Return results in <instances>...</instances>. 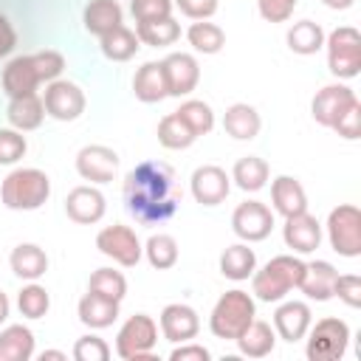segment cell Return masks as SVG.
Here are the masks:
<instances>
[{"label":"cell","mask_w":361,"mask_h":361,"mask_svg":"<svg viewBox=\"0 0 361 361\" xmlns=\"http://www.w3.org/2000/svg\"><path fill=\"white\" fill-rule=\"evenodd\" d=\"M180 200L183 189L175 178V169L164 161H141L124 175V206L144 226L169 220Z\"/></svg>","instance_id":"1"},{"label":"cell","mask_w":361,"mask_h":361,"mask_svg":"<svg viewBox=\"0 0 361 361\" xmlns=\"http://www.w3.org/2000/svg\"><path fill=\"white\" fill-rule=\"evenodd\" d=\"M65 71V56L59 51H37V54H23L6 62L3 68V93L8 99L14 96H25V93H37V87L45 82L59 79V73Z\"/></svg>","instance_id":"2"},{"label":"cell","mask_w":361,"mask_h":361,"mask_svg":"<svg viewBox=\"0 0 361 361\" xmlns=\"http://www.w3.org/2000/svg\"><path fill=\"white\" fill-rule=\"evenodd\" d=\"M51 197V178L37 166L11 169L0 183V200L14 212H34Z\"/></svg>","instance_id":"3"},{"label":"cell","mask_w":361,"mask_h":361,"mask_svg":"<svg viewBox=\"0 0 361 361\" xmlns=\"http://www.w3.org/2000/svg\"><path fill=\"white\" fill-rule=\"evenodd\" d=\"M305 262L293 254L271 257L259 271L251 274V293L259 302H282L302 279Z\"/></svg>","instance_id":"4"},{"label":"cell","mask_w":361,"mask_h":361,"mask_svg":"<svg viewBox=\"0 0 361 361\" xmlns=\"http://www.w3.org/2000/svg\"><path fill=\"white\" fill-rule=\"evenodd\" d=\"M257 319V305H254V296L243 288H231L226 290L214 307H212V316H209V330L217 336V338H226V341H234L251 322Z\"/></svg>","instance_id":"5"},{"label":"cell","mask_w":361,"mask_h":361,"mask_svg":"<svg viewBox=\"0 0 361 361\" xmlns=\"http://www.w3.org/2000/svg\"><path fill=\"white\" fill-rule=\"evenodd\" d=\"M158 344V324L147 313L130 316L116 336V355L124 361H152Z\"/></svg>","instance_id":"6"},{"label":"cell","mask_w":361,"mask_h":361,"mask_svg":"<svg viewBox=\"0 0 361 361\" xmlns=\"http://www.w3.org/2000/svg\"><path fill=\"white\" fill-rule=\"evenodd\" d=\"M307 361H341L350 344V324L336 316H324L307 327Z\"/></svg>","instance_id":"7"},{"label":"cell","mask_w":361,"mask_h":361,"mask_svg":"<svg viewBox=\"0 0 361 361\" xmlns=\"http://www.w3.org/2000/svg\"><path fill=\"white\" fill-rule=\"evenodd\" d=\"M327 68L338 79H353L361 73V34L353 25H338L324 37Z\"/></svg>","instance_id":"8"},{"label":"cell","mask_w":361,"mask_h":361,"mask_svg":"<svg viewBox=\"0 0 361 361\" xmlns=\"http://www.w3.org/2000/svg\"><path fill=\"white\" fill-rule=\"evenodd\" d=\"M327 240L338 257L361 254V212L353 203H341L327 214Z\"/></svg>","instance_id":"9"},{"label":"cell","mask_w":361,"mask_h":361,"mask_svg":"<svg viewBox=\"0 0 361 361\" xmlns=\"http://www.w3.org/2000/svg\"><path fill=\"white\" fill-rule=\"evenodd\" d=\"M42 104H45V116H51L56 121H76L85 113L87 99L76 82L54 79L42 90Z\"/></svg>","instance_id":"10"},{"label":"cell","mask_w":361,"mask_h":361,"mask_svg":"<svg viewBox=\"0 0 361 361\" xmlns=\"http://www.w3.org/2000/svg\"><path fill=\"white\" fill-rule=\"evenodd\" d=\"M96 248L110 257L113 262L124 265V268H133L138 265V259L144 257V245L138 240V234L124 226V223H116V226H104L99 234H96Z\"/></svg>","instance_id":"11"},{"label":"cell","mask_w":361,"mask_h":361,"mask_svg":"<svg viewBox=\"0 0 361 361\" xmlns=\"http://www.w3.org/2000/svg\"><path fill=\"white\" fill-rule=\"evenodd\" d=\"M353 104H358L355 90L347 87V85H341V82H333V85H324L322 90H316V96H313V102H310V116H313L316 124L333 130V127L338 124V118H341Z\"/></svg>","instance_id":"12"},{"label":"cell","mask_w":361,"mask_h":361,"mask_svg":"<svg viewBox=\"0 0 361 361\" xmlns=\"http://www.w3.org/2000/svg\"><path fill=\"white\" fill-rule=\"evenodd\" d=\"M231 228L243 243H259L274 231V212L259 200H243L231 212Z\"/></svg>","instance_id":"13"},{"label":"cell","mask_w":361,"mask_h":361,"mask_svg":"<svg viewBox=\"0 0 361 361\" xmlns=\"http://www.w3.org/2000/svg\"><path fill=\"white\" fill-rule=\"evenodd\" d=\"M118 152L104 144H87L76 152V172L90 183H110L118 175Z\"/></svg>","instance_id":"14"},{"label":"cell","mask_w":361,"mask_h":361,"mask_svg":"<svg viewBox=\"0 0 361 361\" xmlns=\"http://www.w3.org/2000/svg\"><path fill=\"white\" fill-rule=\"evenodd\" d=\"M189 189H192V197L200 206H217L231 192V175L217 164H203L192 172Z\"/></svg>","instance_id":"15"},{"label":"cell","mask_w":361,"mask_h":361,"mask_svg":"<svg viewBox=\"0 0 361 361\" xmlns=\"http://www.w3.org/2000/svg\"><path fill=\"white\" fill-rule=\"evenodd\" d=\"M161 68H164V79H166V93L169 96H189L197 82H200V65L192 54H169L166 59H161Z\"/></svg>","instance_id":"16"},{"label":"cell","mask_w":361,"mask_h":361,"mask_svg":"<svg viewBox=\"0 0 361 361\" xmlns=\"http://www.w3.org/2000/svg\"><path fill=\"white\" fill-rule=\"evenodd\" d=\"M161 333L166 341L172 344H183V341H192L197 333H200V319H197V310L183 305V302H172L161 310Z\"/></svg>","instance_id":"17"},{"label":"cell","mask_w":361,"mask_h":361,"mask_svg":"<svg viewBox=\"0 0 361 361\" xmlns=\"http://www.w3.org/2000/svg\"><path fill=\"white\" fill-rule=\"evenodd\" d=\"M282 240L293 254H313L322 243V223L307 212L290 214V217H285Z\"/></svg>","instance_id":"18"},{"label":"cell","mask_w":361,"mask_h":361,"mask_svg":"<svg viewBox=\"0 0 361 361\" xmlns=\"http://www.w3.org/2000/svg\"><path fill=\"white\" fill-rule=\"evenodd\" d=\"M104 209H107V203H104V195L90 183V186H73L71 192H68V197H65V214L73 220V223H79V226H90V223H99L102 217H104Z\"/></svg>","instance_id":"19"},{"label":"cell","mask_w":361,"mask_h":361,"mask_svg":"<svg viewBox=\"0 0 361 361\" xmlns=\"http://www.w3.org/2000/svg\"><path fill=\"white\" fill-rule=\"evenodd\" d=\"M313 324V313L307 307V302H282L276 310H274V330H276V338H285V341H299L305 338L307 327Z\"/></svg>","instance_id":"20"},{"label":"cell","mask_w":361,"mask_h":361,"mask_svg":"<svg viewBox=\"0 0 361 361\" xmlns=\"http://www.w3.org/2000/svg\"><path fill=\"white\" fill-rule=\"evenodd\" d=\"M336 265L327 262V259H313V262H305V271H302V279H299V290L307 296V299H316V302H327L333 299V288H336Z\"/></svg>","instance_id":"21"},{"label":"cell","mask_w":361,"mask_h":361,"mask_svg":"<svg viewBox=\"0 0 361 361\" xmlns=\"http://www.w3.org/2000/svg\"><path fill=\"white\" fill-rule=\"evenodd\" d=\"M271 203H274L276 214L290 217V214L307 212V192L296 178L279 175V178L271 180Z\"/></svg>","instance_id":"22"},{"label":"cell","mask_w":361,"mask_h":361,"mask_svg":"<svg viewBox=\"0 0 361 361\" xmlns=\"http://www.w3.org/2000/svg\"><path fill=\"white\" fill-rule=\"evenodd\" d=\"M259 127H262V118H259L257 107L248 104V102H234V104H228L226 113H223V130H226V135H231V138H237V141H251V138H257Z\"/></svg>","instance_id":"23"},{"label":"cell","mask_w":361,"mask_h":361,"mask_svg":"<svg viewBox=\"0 0 361 361\" xmlns=\"http://www.w3.org/2000/svg\"><path fill=\"white\" fill-rule=\"evenodd\" d=\"M118 305H121V302L87 290V293L79 299L76 313H79V322H82L85 327H90V330H104V327H110V324L118 319Z\"/></svg>","instance_id":"24"},{"label":"cell","mask_w":361,"mask_h":361,"mask_svg":"<svg viewBox=\"0 0 361 361\" xmlns=\"http://www.w3.org/2000/svg\"><path fill=\"white\" fill-rule=\"evenodd\" d=\"M6 118L14 130L20 133H28V130H37L45 118V104H42V96L37 93H25V96H14L8 99V107H6Z\"/></svg>","instance_id":"25"},{"label":"cell","mask_w":361,"mask_h":361,"mask_svg":"<svg viewBox=\"0 0 361 361\" xmlns=\"http://www.w3.org/2000/svg\"><path fill=\"white\" fill-rule=\"evenodd\" d=\"M8 265H11V271H14L20 279L37 282V279L48 271V254H45L37 243H20V245L11 248Z\"/></svg>","instance_id":"26"},{"label":"cell","mask_w":361,"mask_h":361,"mask_svg":"<svg viewBox=\"0 0 361 361\" xmlns=\"http://www.w3.org/2000/svg\"><path fill=\"white\" fill-rule=\"evenodd\" d=\"M82 23L93 37H102L124 23V11L118 0H90L82 11Z\"/></svg>","instance_id":"27"},{"label":"cell","mask_w":361,"mask_h":361,"mask_svg":"<svg viewBox=\"0 0 361 361\" xmlns=\"http://www.w3.org/2000/svg\"><path fill=\"white\" fill-rule=\"evenodd\" d=\"M234 341H237V347H240L243 355H248V358H265L276 347V330L268 322L254 319Z\"/></svg>","instance_id":"28"},{"label":"cell","mask_w":361,"mask_h":361,"mask_svg":"<svg viewBox=\"0 0 361 361\" xmlns=\"http://www.w3.org/2000/svg\"><path fill=\"white\" fill-rule=\"evenodd\" d=\"M133 93L138 102L144 104H152V102H161L166 99V79H164V68L161 62H144L135 76H133Z\"/></svg>","instance_id":"29"},{"label":"cell","mask_w":361,"mask_h":361,"mask_svg":"<svg viewBox=\"0 0 361 361\" xmlns=\"http://www.w3.org/2000/svg\"><path fill=\"white\" fill-rule=\"evenodd\" d=\"M254 271H257V254L254 248H248V243H234L220 254V274L226 279L243 282L251 279Z\"/></svg>","instance_id":"30"},{"label":"cell","mask_w":361,"mask_h":361,"mask_svg":"<svg viewBox=\"0 0 361 361\" xmlns=\"http://www.w3.org/2000/svg\"><path fill=\"white\" fill-rule=\"evenodd\" d=\"M268 175H271V166L259 155H243L231 166V183L240 186L243 192H259L268 183Z\"/></svg>","instance_id":"31"},{"label":"cell","mask_w":361,"mask_h":361,"mask_svg":"<svg viewBox=\"0 0 361 361\" xmlns=\"http://www.w3.org/2000/svg\"><path fill=\"white\" fill-rule=\"evenodd\" d=\"M99 48H102V54H104L107 59H113V62H127V59H133V56L138 54L141 42H138L135 31L121 23V25H116L113 31H107V34L99 37Z\"/></svg>","instance_id":"32"},{"label":"cell","mask_w":361,"mask_h":361,"mask_svg":"<svg viewBox=\"0 0 361 361\" xmlns=\"http://www.w3.org/2000/svg\"><path fill=\"white\" fill-rule=\"evenodd\" d=\"M34 358V333L25 324H8L0 333V361Z\"/></svg>","instance_id":"33"},{"label":"cell","mask_w":361,"mask_h":361,"mask_svg":"<svg viewBox=\"0 0 361 361\" xmlns=\"http://www.w3.org/2000/svg\"><path fill=\"white\" fill-rule=\"evenodd\" d=\"M135 37L144 45L161 48V45H172L180 39V23L169 14V17H158V20H144L135 23Z\"/></svg>","instance_id":"34"},{"label":"cell","mask_w":361,"mask_h":361,"mask_svg":"<svg viewBox=\"0 0 361 361\" xmlns=\"http://www.w3.org/2000/svg\"><path fill=\"white\" fill-rule=\"evenodd\" d=\"M324 28L319 25V23H313V20H299V23H293L290 28H288V48L293 51V54H302V56H310V54H316L319 48H324Z\"/></svg>","instance_id":"35"},{"label":"cell","mask_w":361,"mask_h":361,"mask_svg":"<svg viewBox=\"0 0 361 361\" xmlns=\"http://www.w3.org/2000/svg\"><path fill=\"white\" fill-rule=\"evenodd\" d=\"M186 39H189V45H192L197 54H217V51H223V45H226V31H223L217 23L195 20V23L186 28Z\"/></svg>","instance_id":"36"},{"label":"cell","mask_w":361,"mask_h":361,"mask_svg":"<svg viewBox=\"0 0 361 361\" xmlns=\"http://www.w3.org/2000/svg\"><path fill=\"white\" fill-rule=\"evenodd\" d=\"M195 133L183 124V118L178 116V113H166L161 121H158V141H161V147H166V149H186V147H192L195 144Z\"/></svg>","instance_id":"37"},{"label":"cell","mask_w":361,"mask_h":361,"mask_svg":"<svg viewBox=\"0 0 361 361\" xmlns=\"http://www.w3.org/2000/svg\"><path fill=\"white\" fill-rule=\"evenodd\" d=\"M178 243H175V237L172 234H164V231H158V234H152L147 243H144V257H147V262L152 265V268H158V271H166V268H172L175 262H178Z\"/></svg>","instance_id":"38"},{"label":"cell","mask_w":361,"mask_h":361,"mask_svg":"<svg viewBox=\"0 0 361 361\" xmlns=\"http://www.w3.org/2000/svg\"><path fill=\"white\" fill-rule=\"evenodd\" d=\"M175 113L183 118V124H186L195 135H206V133H212V127H214V110H212L203 99H186V102H180V107H178Z\"/></svg>","instance_id":"39"},{"label":"cell","mask_w":361,"mask_h":361,"mask_svg":"<svg viewBox=\"0 0 361 361\" xmlns=\"http://www.w3.org/2000/svg\"><path fill=\"white\" fill-rule=\"evenodd\" d=\"M87 290L99 293V296H107V299H116L121 302L124 293H127V279L121 271L116 268H96L90 274V282H87Z\"/></svg>","instance_id":"40"},{"label":"cell","mask_w":361,"mask_h":361,"mask_svg":"<svg viewBox=\"0 0 361 361\" xmlns=\"http://www.w3.org/2000/svg\"><path fill=\"white\" fill-rule=\"evenodd\" d=\"M17 307H20V313L25 319H42L48 313V307H51V296H48V290L42 285L28 282L17 293Z\"/></svg>","instance_id":"41"},{"label":"cell","mask_w":361,"mask_h":361,"mask_svg":"<svg viewBox=\"0 0 361 361\" xmlns=\"http://www.w3.org/2000/svg\"><path fill=\"white\" fill-rule=\"evenodd\" d=\"M25 149H28V141H25V135L20 130H14V127L0 130V164L3 166L17 164L25 155Z\"/></svg>","instance_id":"42"},{"label":"cell","mask_w":361,"mask_h":361,"mask_svg":"<svg viewBox=\"0 0 361 361\" xmlns=\"http://www.w3.org/2000/svg\"><path fill=\"white\" fill-rule=\"evenodd\" d=\"M73 358L76 361H107L110 358V347L104 338L87 333V336H79L76 344H73Z\"/></svg>","instance_id":"43"},{"label":"cell","mask_w":361,"mask_h":361,"mask_svg":"<svg viewBox=\"0 0 361 361\" xmlns=\"http://www.w3.org/2000/svg\"><path fill=\"white\" fill-rule=\"evenodd\" d=\"M333 296H338L347 307H361V276L358 274H338Z\"/></svg>","instance_id":"44"},{"label":"cell","mask_w":361,"mask_h":361,"mask_svg":"<svg viewBox=\"0 0 361 361\" xmlns=\"http://www.w3.org/2000/svg\"><path fill=\"white\" fill-rule=\"evenodd\" d=\"M130 11H133L135 23L169 17V14H172V0H133V3H130Z\"/></svg>","instance_id":"45"},{"label":"cell","mask_w":361,"mask_h":361,"mask_svg":"<svg viewBox=\"0 0 361 361\" xmlns=\"http://www.w3.org/2000/svg\"><path fill=\"white\" fill-rule=\"evenodd\" d=\"M296 3L299 0H257V8L262 14V20H268V23H285V20H290Z\"/></svg>","instance_id":"46"},{"label":"cell","mask_w":361,"mask_h":361,"mask_svg":"<svg viewBox=\"0 0 361 361\" xmlns=\"http://www.w3.org/2000/svg\"><path fill=\"white\" fill-rule=\"evenodd\" d=\"M341 138H347V141H355L358 135H361V102L358 104H353L341 118H338V124L333 127Z\"/></svg>","instance_id":"47"},{"label":"cell","mask_w":361,"mask_h":361,"mask_svg":"<svg viewBox=\"0 0 361 361\" xmlns=\"http://www.w3.org/2000/svg\"><path fill=\"white\" fill-rule=\"evenodd\" d=\"M172 6H178L189 20H209L217 11V0H172Z\"/></svg>","instance_id":"48"},{"label":"cell","mask_w":361,"mask_h":361,"mask_svg":"<svg viewBox=\"0 0 361 361\" xmlns=\"http://www.w3.org/2000/svg\"><path fill=\"white\" fill-rule=\"evenodd\" d=\"M212 353L203 347V344H192V341H183L178 344L172 353H169V361H209Z\"/></svg>","instance_id":"49"},{"label":"cell","mask_w":361,"mask_h":361,"mask_svg":"<svg viewBox=\"0 0 361 361\" xmlns=\"http://www.w3.org/2000/svg\"><path fill=\"white\" fill-rule=\"evenodd\" d=\"M14 48H17V31H14V25L8 23V17L0 14V59L8 56Z\"/></svg>","instance_id":"50"},{"label":"cell","mask_w":361,"mask_h":361,"mask_svg":"<svg viewBox=\"0 0 361 361\" xmlns=\"http://www.w3.org/2000/svg\"><path fill=\"white\" fill-rule=\"evenodd\" d=\"M39 361H68V355L62 350H42L39 353Z\"/></svg>","instance_id":"51"},{"label":"cell","mask_w":361,"mask_h":361,"mask_svg":"<svg viewBox=\"0 0 361 361\" xmlns=\"http://www.w3.org/2000/svg\"><path fill=\"white\" fill-rule=\"evenodd\" d=\"M8 313H11V302H8V296L0 290V324L8 319Z\"/></svg>","instance_id":"52"},{"label":"cell","mask_w":361,"mask_h":361,"mask_svg":"<svg viewBox=\"0 0 361 361\" xmlns=\"http://www.w3.org/2000/svg\"><path fill=\"white\" fill-rule=\"evenodd\" d=\"M327 8H333V11H344V8H350L355 0H322Z\"/></svg>","instance_id":"53"}]
</instances>
